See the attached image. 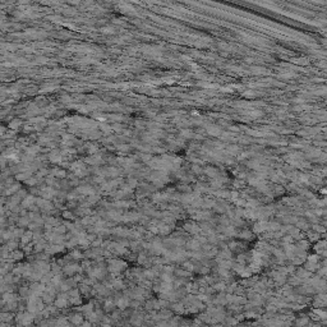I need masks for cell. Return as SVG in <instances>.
Returning a JSON list of instances; mask_svg holds the SVG:
<instances>
[{
    "label": "cell",
    "instance_id": "6da1fadb",
    "mask_svg": "<svg viewBox=\"0 0 327 327\" xmlns=\"http://www.w3.org/2000/svg\"><path fill=\"white\" fill-rule=\"evenodd\" d=\"M65 304H67V298L60 295V297L58 298V300H56V305H58V307H64Z\"/></svg>",
    "mask_w": 327,
    "mask_h": 327
},
{
    "label": "cell",
    "instance_id": "7a4b0ae2",
    "mask_svg": "<svg viewBox=\"0 0 327 327\" xmlns=\"http://www.w3.org/2000/svg\"><path fill=\"white\" fill-rule=\"evenodd\" d=\"M118 305H119L120 308H125L127 305H128V300L124 298V299H119V302H118Z\"/></svg>",
    "mask_w": 327,
    "mask_h": 327
},
{
    "label": "cell",
    "instance_id": "3957f363",
    "mask_svg": "<svg viewBox=\"0 0 327 327\" xmlns=\"http://www.w3.org/2000/svg\"><path fill=\"white\" fill-rule=\"evenodd\" d=\"M81 319H82V317H81V316H74V319H73V322L78 323V322H79V321H81Z\"/></svg>",
    "mask_w": 327,
    "mask_h": 327
}]
</instances>
